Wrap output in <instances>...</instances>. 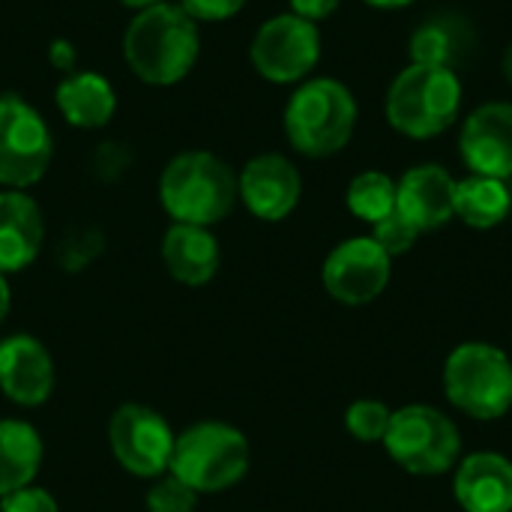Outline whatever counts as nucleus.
<instances>
[{
    "mask_svg": "<svg viewBox=\"0 0 512 512\" xmlns=\"http://www.w3.org/2000/svg\"><path fill=\"white\" fill-rule=\"evenodd\" d=\"M9 303H12V294H9V282H6V276L0 273V324H3V318L9 315Z\"/></svg>",
    "mask_w": 512,
    "mask_h": 512,
    "instance_id": "7c9ffc66",
    "label": "nucleus"
},
{
    "mask_svg": "<svg viewBox=\"0 0 512 512\" xmlns=\"http://www.w3.org/2000/svg\"><path fill=\"white\" fill-rule=\"evenodd\" d=\"M396 210L423 234L456 216V180L447 168L426 162L402 174L396 183Z\"/></svg>",
    "mask_w": 512,
    "mask_h": 512,
    "instance_id": "4468645a",
    "label": "nucleus"
},
{
    "mask_svg": "<svg viewBox=\"0 0 512 512\" xmlns=\"http://www.w3.org/2000/svg\"><path fill=\"white\" fill-rule=\"evenodd\" d=\"M240 198V183L231 165L207 150L174 156L159 177L162 210L180 225H216Z\"/></svg>",
    "mask_w": 512,
    "mask_h": 512,
    "instance_id": "f03ea898",
    "label": "nucleus"
},
{
    "mask_svg": "<svg viewBox=\"0 0 512 512\" xmlns=\"http://www.w3.org/2000/svg\"><path fill=\"white\" fill-rule=\"evenodd\" d=\"M45 225L36 201L18 189L0 192V273H18L36 261Z\"/></svg>",
    "mask_w": 512,
    "mask_h": 512,
    "instance_id": "f3484780",
    "label": "nucleus"
},
{
    "mask_svg": "<svg viewBox=\"0 0 512 512\" xmlns=\"http://www.w3.org/2000/svg\"><path fill=\"white\" fill-rule=\"evenodd\" d=\"M465 512H512V462L501 453H471L453 480Z\"/></svg>",
    "mask_w": 512,
    "mask_h": 512,
    "instance_id": "dca6fc26",
    "label": "nucleus"
},
{
    "mask_svg": "<svg viewBox=\"0 0 512 512\" xmlns=\"http://www.w3.org/2000/svg\"><path fill=\"white\" fill-rule=\"evenodd\" d=\"M123 6H129V9H150V6H159V3H165V0H120Z\"/></svg>",
    "mask_w": 512,
    "mask_h": 512,
    "instance_id": "473e14b6",
    "label": "nucleus"
},
{
    "mask_svg": "<svg viewBox=\"0 0 512 512\" xmlns=\"http://www.w3.org/2000/svg\"><path fill=\"white\" fill-rule=\"evenodd\" d=\"M0 390L24 408L42 405L54 390V360L33 336H9L0 342Z\"/></svg>",
    "mask_w": 512,
    "mask_h": 512,
    "instance_id": "2eb2a0df",
    "label": "nucleus"
},
{
    "mask_svg": "<svg viewBox=\"0 0 512 512\" xmlns=\"http://www.w3.org/2000/svg\"><path fill=\"white\" fill-rule=\"evenodd\" d=\"M195 504H198V492L189 489L174 474L162 477L147 492V512H195Z\"/></svg>",
    "mask_w": 512,
    "mask_h": 512,
    "instance_id": "393cba45",
    "label": "nucleus"
},
{
    "mask_svg": "<svg viewBox=\"0 0 512 512\" xmlns=\"http://www.w3.org/2000/svg\"><path fill=\"white\" fill-rule=\"evenodd\" d=\"M381 444L396 465L417 477L447 474L462 453L456 423L432 405H408L393 411L390 429Z\"/></svg>",
    "mask_w": 512,
    "mask_h": 512,
    "instance_id": "0eeeda50",
    "label": "nucleus"
},
{
    "mask_svg": "<svg viewBox=\"0 0 512 512\" xmlns=\"http://www.w3.org/2000/svg\"><path fill=\"white\" fill-rule=\"evenodd\" d=\"M375 9H402V6H411L414 0H363Z\"/></svg>",
    "mask_w": 512,
    "mask_h": 512,
    "instance_id": "2f4dec72",
    "label": "nucleus"
},
{
    "mask_svg": "<svg viewBox=\"0 0 512 512\" xmlns=\"http://www.w3.org/2000/svg\"><path fill=\"white\" fill-rule=\"evenodd\" d=\"M48 60H51V66L54 69H60V72H75V48L66 42V39H57V42H51V48H48Z\"/></svg>",
    "mask_w": 512,
    "mask_h": 512,
    "instance_id": "c756f323",
    "label": "nucleus"
},
{
    "mask_svg": "<svg viewBox=\"0 0 512 512\" xmlns=\"http://www.w3.org/2000/svg\"><path fill=\"white\" fill-rule=\"evenodd\" d=\"M474 45V30L462 15H435L411 33V63L453 69Z\"/></svg>",
    "mask_w": 512,
    "mask_h": 512,
    "instance_id": "aec40b11",
    "label": "nucleus"
},
{
    "mask_svg": "<svg viewBox=\"0 0 512 512\" xmlns=\"http://www.w3.org/2000/svg\"><path fill=\"white\" fill-rule=\"evenodd\" d=\"M237 183L246 210L264 222H282L285 216H291L303 195V180L297 165L279 153H261L249 159Z\"/></svg>",
    "mask_w": 512,
    "mask_h": 512,
    "instance_id": "f8f14e48",
    "label": "nucleus"
},
{
    "mask_svg": "<svg viewBox=\"0 0 512 512\" xmlns=\"http://www.w3.org/2000/svg\"><path fill=\"white\" fill-rule=\"evenodd\" d=\"M201 51L198 24L183 12L180 3H159L141 9L123 36V54L129 69L153 87H168L183 81Z\"/></svg>",
    "mask_w": 512,
    "mask_h": 512,
    "instance_id": "f257e3e1",
    "label": "nucleus"
},
{
    "mask_svg": "<svg viewBox=\"0 0 512 512\" xmlns=\"http://www.w3.org/2000/svg\"><path fill=\"white\" fill-rule=\"evenodd\" d=\"M51 129L18 93H0V183L27 189L51 165Z\"/></svg>",
    "mask_w": 512,
    "mask_h": 512,
    "instance_id": "6e6552de",
    "label": "nucleus"
},
{
    "mask_svg": "<svg viewBox=\"0 0 512 512\" xmlns=\"http://www.w3.org/2000/svg\"><path fill=\"white\" fill-rule=\"evenodd\" d=\"M171 474L198 495H213L237 486L249 471V441L228 423H195L174 438Z\"/></svg>",
    "mask_w": 512,
    "mask_h": 512,
    "instance_id": "39448f33",
    "label": "nucleus"
},
{
    "mask_svg": "<svg viewBox=\"0 0 512 512\" xmlns=\"http://www.w3.org/2000/svg\"><path fill=\"white\" fill-rule=\"evenodd\" d=\"M420 231L399 213L393 210L390 216H384L381 222L372 225V240L393 258V255H405L414 243H417Z\"/></svg>",
    "mask_w": 512,
    "mask_h": 512,
    "instance_id": "a878e982",
    "label": "nucleus"
},
{
    "mask_svg": "<svg viewBox=\"0 0 512 512\" xmlns=\"http://www.w3.org/2000/svg\"><path fill=\"white\" fill-rule=\"evenodd\" d=\"M63 120L75 129H99L117 111V93L99 72H69L54 93Z\"/></svg>",
    "mask_w": 512,
    "mask_h": 512,
    "instance_id": "6ab92c4d",
    "label": "nucleus"
},
{
    "mask_svg": "<svg viewBox=\"0 0 512 512\" xmlns=\"http://www.w3.org/2000/svg\"><path fill=\"white\" fill-rule=\"evenodd\" d=\"M390 417H393V411L384 402L360 399L345 411V429L360 444H378V441H384V435L390 429Z\"/></svg>",
    "mask_w": 512,
    "mask_h": 512,
    "instance_id": "b1692460",
    "label": "nucleus"
},
{
    "mask_svg": "<svg viewBox=\"0 0 512 512\" xmlns=\"http://www.w3.org/2000/svg\"><path fill=\"white\" fill-rule=\"evenodd\" d=\"M459 111H462V81L456 69L423 66V63L405 66L393 78L384 102L387 123L405 138H417V141L435 138L444 129H450Z\"/></svg>",
    "mask_w": 512,
    "mask_h": 512,
    "instance_id": "7ed1b4c3",
    "label": "nucleus"
},
{
    "mask_svg": "<svg viewBox=\"0 0 512 512\" xmlns=\"http://www.w3.org/2000/svg\"><path fill=\"white\" fill-rule=\"evenodd\" d=\"M447 399L474 420H498L512 408V360L495 345L465 342L444 366Z\"/></svg>",
    "mask_w": 512,
    "mask_h": 512,
    "instance_id": "423d86ee",
    "label": "nucleus"
},
{
    "mask_svg": "<svg viewBox=\"0 0 512 512\" xmlns=\"http://www.w3.org/2000/svg\"><path fill=\"white\" fill-rule=\"evenodd\" d=\"M512 210V192L507 180L471 174L465 180H456V216L477 228L489 231L498 228Z\"/></svg>",
    "mask_w": 512,
    "mask_h": 512,
    "instance_id": "4be33fe9",
    "label": "nucleus"
},
{
    "mask_svg": "<svg viewBox=\"0 0 512 512\" xmlns=\"http://www.w3.org/2000/svg\"><path fill=\"white\" fill-rule=\"evenodd\" d=\"M357 114V99L342 81L312 78L300 84L285 105V135L297 153L324 159L351 141Z\"/></svg>",
    "mask_w": 512,
    "mask_h": 512,
    "instance_id": "20e7f679",
    "label": "nucleus"
},
{
    "mask_svg": "<svg viewBox=\"0 0 512 512\" xmlns=\"http://www.w3.org/2000/svg\"><path fill=\"white\" fill-rule=\"evenodd\" d=\"M459 153L471 174L512 177V102H486L474 108L459 135Z\"/></svg>",
    "mask_w": 512,
    "mask_h": 512,
    "instance_id": "ddd939ff",
    "label": "nucleus"
},
{
    "mask_svg": "<svg viewBox=\"0 0 512 512\" xmlns=\"http://www.w3.org/2000/svg\"><path fill=\"white\" fill-rule=\"evenodd\" d=\"M252 66L261 78L273 84L303 81L321 60V33L318 24L282 12L264 21L249 48Z\"/></svg>",
    "mask_w": 512,
    "mask_h": 512,
    "instance_id": "1a4fd4ad",
    "label": "nucleus"
},
{
    "mask_svg": "<svg viewBox=\"0 0 512 512\" xmlns=\"http://www.w3.org/2000/svg\"><path fill=\"white\" fill-rule=\"evenodd\" d=\"M291 3V12L294 15H300V18H306V21H324V18H330L336 9H339V3L342 0H288Z\"/></svg>",
    "mask_w": 512,
    "mask_h": 512,
    "instance_id": "c85d7f7f",
    "label": "nucleus"
},
{
    "mask_svg": "<svg viewBox=\"0 0 512 512\" xmlns=\"http://www.w3.org/2000/svg\"><path fill=\"white\" fill-rule=\"evenodd\" d=\"M390 261L393 258L372 237H351L327 255L321 279L336 303L366 306L384 294L390 282Z\"/></svg>",
    "mask_w": 512,
    "mask_h": 512,
    "instance_id": "9b49d317",
    "label": "nucleus"
},
{
    "mask_svg": "<svg viewBox=\"0 0 512 512\" xmlns=\"http://www.w3.org/2000/svg\"><path fill=\"white\" fill-rule=\"evenodd\" d=\"M180 6L195 21H228L246 6V0H180Z\"/></svg>",
    "mask_w": 512,
    "mask_h": 512,
    "instance_id": "cd10ccee",
    "label": "nucleus"
},
{
    "mask_svg": "<svg viewBox=\"0 0 512 512\" xmlns=\"http://www.w3.org/2000/svg\"><path fill=\"white\" fill-rule=\"evenodd\" d=\"M348 210L363 222H381L396 210V180L384 171H363L348 186Z\"/></svg>",
    "mask_w": 512,
    "mask_h": 512,
    "instance_id": "5701e85b",
    "label": "nucleus"
},
{
    "mask_svg": "<svg viewBox=\"0 0 512 512\" xmlns=\"http://www.w3.org/2000/svg\"><path fill=\"white\" fill-rule=\"evenodd\" d=\"M108 444L120 468L135 477H159L171 465L174 432L147 405H120L108 423Z\"/></svg>",
    "mask_w": 512,
    "mask_h": 512,
    "instance_id": "9d476101",
    "label": "nucleus"
},
{
    "mask_svg": "<svg viewBox=\"0 0 512 512\" xmlns=\"http://www.w3.org/2000/svg\"><path fill=\"white\" fill-rule=\"evenodd\" d=\"M0 512H57V501L45 489H15L0 498Z\"/></svg>",
    "mask_w": 512,
    "mask_h": 512,
    "instance_id": "bb28decb",
    "label": "nucleus"
},
{
    "mask_svg": "<svg viewBox=\"0 0 512 512\" xmlns=\"http://www.w3.org/2000/svg\"><path fill=\"white\" fill-rule=\"evenodd\" d=\"M162 261L183 285H207L219 270V240L201 225L174 222L162 237Z\"/></svg>",
    "mask_w": 512,
    "mask_h": 512,
    "instance_id": "a211bd4d",
    "label": "nucleus"
},
{
    "mask_svg": "<svg viewBox=\"0 0 512 512\" xmlns=\"http://www.w3.org/2000/svg\"><path fill=\"white\" fill-rule=\"evenodd\" d=\"M504 75H507V81L512 84V42L510 48L504 51Z\"/></svg>",
    "mask_w": 512,
    "mask_h": 512,
    "instance_id": "72a5a7b5",
    "label": "nucleus"
},
{
    "mask_svg": "<svg viewBox=\"0 0 512 512\" xmlns=\"http://www.w3.org/2000/svg\"><path fill=\"white\" fill-rule=\"evenodd\" d=\"M42 462V438L24 420H0V498L33 483Z\"/></svg>",
    "mask_w": 512,
    "mask_h": 512,
    "instance_id": "412c9836",
    "label": "nucleus"
}]
</instances>
